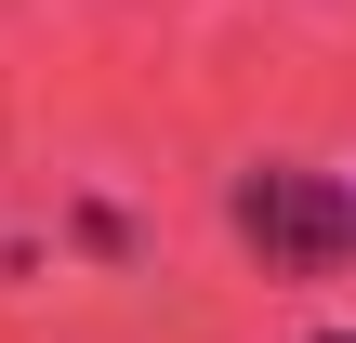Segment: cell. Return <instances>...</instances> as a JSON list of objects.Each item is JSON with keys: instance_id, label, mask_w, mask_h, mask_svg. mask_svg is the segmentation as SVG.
Instances as JSON below:
<instances>
[{"instance_id": "cell-1", "label": "cell", "mask_w": 356, "mask_h": 343, "mask_svg": "<svg viewBox=\"0 0 356 343\" xmlns=\"http://www.w3.org/2000/svg\"><path fill=\"white\" fill-rule=\"evenodd\" d=\"M238 238H251L277 278H330V264H356V185L317 172V159H264V172L238 185Z\"/></svg>"}, {"instance_id": "cell-2", "label": "cell", "mask_w": 356, "mask_h": 343, "mask_svg": "<svg viewBox=\"0 0 356 343\" xmlns=\"http://www.w3.org/2000/svg\"><path fill=\"white\" fill-rule=\"evenodd\" d=\"M317 343H356V330H317Z\"/></svg>"}]
</instances>
